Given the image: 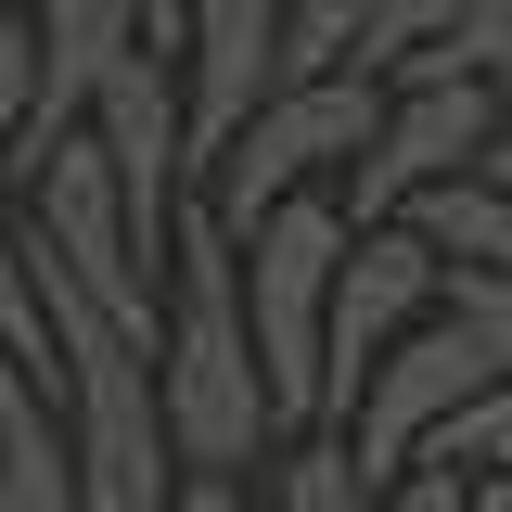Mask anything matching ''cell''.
I'll use <instances>...</instances> for the list:
<instances>
[{"label":"cell","instance_id":"6da1fadb","mask_svg":"<svg viewBox=\"0 0 512 512\" xmlns=\"http://www.w3.org/2000/svg\"><path fill=\"white\" fill-rule=\"evenodd\" d=\"M154 397H167V436H180V474H244L295 436L282 397H269V359H256L244 320V244L218 231V205L192 192L180 205V256H167V333H154Z\"/></svg>","mask_w":512,"mask_h":512},{"label":"cell","instance_id":"7a4b0ae2","mask_svg":"<svg viewBox=\"0 0 512 512\" xmlns=\"http://www.w3.org/2000/svg\"><path fill=\"white\" fill-rule=\"evenodd\" d=\"M231 244H244V320L269 359V397H282V423H320V333H333V282H346L359 218H346V192H295Z\"/></svg>","mask_w":512,"mask_h":512},{"label":"cell","instance_id":"3957f363","mask_svg":"<svg viewBox=\"0 0 512 512\" xmlns=\"http://www.w3.org/2000/svg\"><path fill=\"white\" fill-rule=\"evenodd\" d=\"M26 244L52 256L77 295H103L128 333H167V269L141 256L128 192H116V154H103L90 128H64V141L26 154Z\"/></svg>","mask_w":512,"mask_h":512},{"label":"cell","instance_id":"277c9868","mask_svg":"<svg viewBox=\"0 0 512 512\" xmlns=\"http://www.w3.org/2000/svg\"><path fill=\"white\" fill-rule=\"evenodd\" d=\"M372 128H384V77H282V90L244 116V141L205 167L218 231H256L269 205H295V192L346 180V167L372 154Z\"/></svg>","mask_w":512,"mask_h":512},{"label":"cell","instance_id":"5b68a950","mask_svg":"<svg viewBox=\"0 0 512 512\" xmlns=\"http://www.w3.org/2000/svg\"><path fill=\"white\" fill-rule=\"evenodd\" d=\"M487 384H500V359H487V346H474V333H461V320L436 308L423 333H397V346L372 359L359 410H346L333 436L359 448V474H372V487H397V474H410V461H423V448H436L448 423H461V410L487 397Z\"/></svg>","mask_w":512,"mask_h":512},{"label":"cell","instance_id":"8992f818","mask_svg":"<svg viewBox=\"0 0 512 512\" xmlns=\"http://www.w3.org/2000/svg\"><path fill=\"white\" fill-rule=\"evenodd\" d=\"M487 141H500V90L487 77H384V128H372V154L346 167V218L359 231L410 218L436 180L487 167Z\"/></svg>","mask_w":512,"mask_h":512},{"label":"cell","instance_id":"52a82bcc","mask_svg":"<svg viewBox=\"0 0 512 512\" xmlns=\"http://www.w3.org/2000/svg\"><path fill=\"white\" fill-rule=\"evenodd\" d=\"M448 308V256L423 244V218H372L359 244H346V282H333V333H320V423H346L359 410V384L397 333H423Z\"/></svg>","mask_w":512,"mask_h":512},{"label":"cell","instance_id":"ba28073f","mask_svg":"<svg viewBox=\"0 0 512 512\" xmlns=\"http://www.w3.org/2000/svg\"><path fill=\"white\" fill-rule=\"evenodd\" d=\"M180 116H192V180L244 141V116L282 90V0H192L180 26Z\"/></svg>","mask_w":512,"mask_h":512},{"label":"cell","instance_id":"9c48e42d","mask_svg":"<svg viewBox=\"0 0 512 512\" xmlns=\"http://www.w3.org/2000/svg\"><path fill=\"white\" fill-rule=\"evenodd\" d=\"M128 52H154L141 0H39V141L90 128V103H103V77H116ZM39 141H26V154H39Z\"/></svg>","mask_w":512,"mask_h":512},{"label":"cell","instance_id":"30bf717a","mask_svg":"<svg viewBox=\"0 0 512 512\" xmlns=\"http://www.w3.org/2000/svg\"><path fill=\"white\" fill-rule=\"evenodd\" d=\"M0 512H90L77 448H64V397L26 359H0Z\"/></svg>","mask_w":512,"mask_h":512},{"label":"cell","instance_id":"8fae6325","mask_svg":"<svg viewBox=\"0 0 512 512\" xmlns=\"http://www.w3.org/2000/svg\"><path fill=\"white\" fill-rule=\"evenodd\" d=\"M384 0H282V77H372Z\"/></svg>","mask_w":512,"mask_h":512},{"label":"cell","instance_id":"7c38bea8","mask_svg":"<svg viewBox=\"0 0 512 512\" xmlns=\"http://www.w3.org/2000/svg\"><path fill=\"white\" fill-rule=\"evenodd\" d=\"M269 512H384V487L359 474V448H346V436H308V448H282Z\"/></svg>","mask_w":512,"mask_h":512},{"label":"cell","instance_id":"4fadbf2b","mask_svg":"<svg viewBox=\"0 0 512 512\" xmlns=\"http://www.w3.org/2000/svg\"><path fill=\"white\" fill-rule=\"evenodd\" d=\"M0 359H26V372L52 384V295H39V244H26V218H0Z\"/></svg>","mask_w":512,"mask_h":512},{"label":"cell","instance_id":"5bb4252c","mask_svg":"<svg viewBox=\"0 0 512 512\" xmlns=\"http://www.w3.org/2000/svg\"><path fill=\"white\" fill-rule=\"evenodd\" d=\"M397 77H487V90H512V0H461V26L436 52H410Z\"/></svg>","mask_w":512,"mask_h":512},{"label":"cell","instance_id":"9a60e30c","mask_svg":"<svg viewBox=\"0 0 512 512\" xmlns=\"http://www.w3.org/2000/svg\"><path fill=\"white\" fill-rule=\"evenodd\" d=\"M39 141V13H0V167Z\"/></svg>","mask_w":512,"mask_h":512},{"label":"cell","instance_id":"2e32d148","mask_svg":"<svg viewBox=\"0 0 512 512\" xmlns=\"http://www.w3.org/2000/svg\"><path fill=\"white\" fill-rule=\"evenodd\" d=\"M423 461H448L461 487H487V474H512V384H487V397H474V410H461V423H448V436L423 448Z\"/></svg>","mask_w":512,"mask_h":512},{"label":"cell","instance_id":"e0dca14e","mask_svg":"<svg viewBox=\"0 0 512 512\" xmlns=\"http://www.w3.org/2000/svg\"><path fill=\"white\" fill-rule=\"evenodd\" d=\"M448 320L500 359V384H512V269H448Z\"/></svg>","mask_w":512,"mask_h":512},{"label":"cell","instance_id":"ac0fdd59","mask_svg":"<svg viewBox=\"0 0 512 512\" xmlns=\"http://www.w3.org/2000/svg\"><path fill=\"white\" fill-rule=\"evenodd\" d=\"M448 26H461V0H384L372 13V77H397L410 52H436Z\"/></svg>","mask_w":512,"mask_h":512},{"label":"cell","instance_id":"d6986e66","mask_svg":"<svg viewBox=\"0 0 512 512\" xmlns=\"http://www.w3.org/2000/svg\"><path fill=\"white\" fill-rule=\"evenodd\" d=\"M384 512H474V487H461L448 461H410V474L384 487Z\"/></svg>","mask_w":512,"mask_h":512},{"label":"cell","instance_id":"ffe728a7","mask_svg":"<svg viewBox=\"0 0 512 512\" xmlns=\"http://www.w3.org/2000/svg\"><path fill=\"white\" fill-rule=\"evenodd\" d=\"M167 512H269V500H256L244 474H180V500H167Z\"/></svg>","mask_w":512,"mask_h":512},{"label":"cell","instance_id":"44dd1931","mask_svg":"<svg viewBox=\"0 0 512 512\" xmlns=\"http://www.w3.org/2000/svg\"><path fill=\"white\" fill-rule=\"evenodd\" d=\"M141 26H154V52H180V26H192V0H141Z\"/></svg>","mask_w":512,"mask_h":512},{"label":"cell","instance_id":"7402d4cb","mask_svg":"<svg viewBox=\"0 0 512 512\" xmlns=\"http://www.w3.org/2000/svg\"><path fill=\"white\" fill-rule=\"evenodd\" d=\"M487 180L512 192V103H500V141H487Z\"/></svg>","mask_w":512,"mask_h":512},{"label":"cell","instance_id":"603a6c76","mask_svg":"<svg viewBox=\"0 0 512 512\" xmlns=\"http://www.w3.org/2000/svg\"><path fill=\"white\" fill-rule=\"evenodd\" d=\"M500 103H512V90H500Z\"/></svg>","mask_w":512,"mask_h":512}]
</instances>
